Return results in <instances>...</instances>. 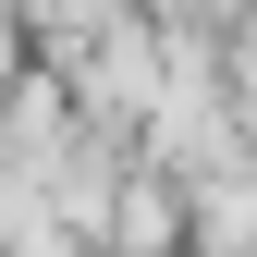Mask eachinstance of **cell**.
Segmentation results:
<instances>
[{
    "mask_svg": "<svg viewBox=\"0 0 257 257\" xmlns=\"http://www.w3.org/2000/svg\"><path fill=\"white\" fill-rule=\"evenodd\" d=\"M172 233H184L172 184H147V172H135V184H122V245H172Z\"/></svg>",
    "mask_w": 257,
    "mask_h": 257,
    "instance_id": "cell-1",
    "label": "cell"
}]
</instances>
